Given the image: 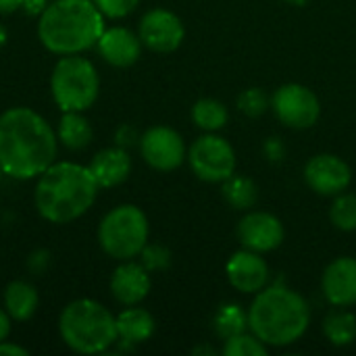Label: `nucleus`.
<instances>
[{
	"mask_svg": "<svg viewBox=\"0 0 356 356\" xmlns=\"http://www.w3.org/2000/svg\"><path fill=\"white\" fill-rule=\"evenodd\" d=\"M56 134L48 121L27 106H13L0 115V167L15 179L44 173L56 159Z\"/></svg>",
	"mask_w": 356,
	"mask_h": 356,
	"instance_id": "obj_1",
	"label": "nucleus"
},
{
	"mask_svg": "<svg viewBox=\"0 0 356 356\" xmlns=\"http://www.w3.org/2000/svg\"><path fill=\"white\" fill-rule=\"evenodd\" d=\"M92 171L77 163H52L35 184L38 213L50 223H69L90 211L98 196Z\"/></svg>",
	"mask_w": 356,
	"mask_h": 356,
	"instance_id": "obj_2",
	"label": "nucleus"
},
{
	"mask_svg": "<svg viewBox=\"0 0 356 356\" xmlns=\"http://www.w3.org/2000/svg\"><path fill=\"white\" fill-rule=\"evenodd\" d=\"M309 325V302L302 294L282 284H273L257 292L248 311V330L273 348L298 342L307 334Z\"/></svg>",
	"mask_w": 356,
	"mask_h": 356,
	"instance_id": "obj_3",
	"label": "nucleus"
},
{
	"mask_svg": "<svg viewBox=\"0 0 356 356\" xmlns=\"http://www.w3.org/2000/svg\"><path fill=\"white\" fill-rule=\"evenodd\" d=\"M104 15L94 0H54L38 19V38L54 54H79L98 44Z\"/></svg>",
	"mask_w": 356,
	"mask_h": 356,
	"instance_id": "obj_4",
	"label": "nucleus"
},
{
	"mask_svg": "<svg viewBox=\"0 0 356 356\" xmlns=\"http://www.w3.org/2000/svg\"><path fill=\"white\" fill-rule=\"evenodd\" d=\"M60 340L79 355H98L117 340V317L92 298L69 302L58 317Z\"/></svg>",
	"mask_w": 356,
	"mask_h": 356,
	"instance_id": "obj_5",
	"label": "nucleus"
},
{
	"mask_svg": "<svg viewBox=\"0 0 356 356\" xmlns=\"http://www.w3.org/2000/svg\"><path fill=\"white\" fill-rule=\"evenodd\" d=\"M50 90L56 106L67 111H88L100 92V77L96 67L77 54H65L52 69Z\"/></svg>",
	"mask_w": 356,
	"mask_h": 356,
	"instance_id": "obj_6",
	"label": "nucleus"
},
{
	"mask_svg": "<svg viewBox=\"0 0 356 356\" xmlns=\"http://www.w3.org/2000/svg\"><path fill=\"white\" fill-rule=\"evenodd\" d=\"M148 219L142 209L121 204L108 211L98 225L100 248L115 261H134L148 244Z\"/></svg>",
	"mask_w": 356,
	"mask_h": 356,
	"instance_id": "obj_7",
	"label": "nucleus"
},
{
	"mask_svg": "<svg viewBox=\"0 0 356 356\" xmlns=\"http://www.w3.org/2000/svg\"><path fill=\"white\" fill-rule=\"evenodd\" d=\"M188 161L198 179L209 184H223L236 173V152L232 144L215 134L194 140L188 152Z\"/></svg>",
	"mask_w": 356,
	"mask_h": 356,
	"instance_id": "obj_8",
	"label": "nucleus"
},
{
	"mask_svg": "<svg viewBox=\"0 0 356 356\" xmlns=\"http://www.w3.org/2000/svg\"><path fill=\"white\" fill-rule=\"evenodd\" d=\"M271 106L277 119L292 129H309L319 121L321 115V104L317 94L300 83L282 86L273 94Z\"/></svg>",
	"mask_w": 356,
	"mask_h": 356,
	"instance_id": "obj_9",
	"label": "nucleus"
},
{
	"mask_svg": "<svg viewBox=\"0 0 356 356\" xmlns=\"http://www.w3.org/2000/svg\"><path fill=\"white\" fill-rule=\"evenodd\" d=\"M140 152H142L144 161L156 171H173L188 156L184 138L175 129L165 127V125L150 127L142 136Z\"/></svg>",
	"mask_w": 356,
	"mask_h": 356,
	"instance_id": "obj_10",
	"label": "nucleus"
},
{
	"mask_svg": "<svg viewBox=\"0 0 356 356\" xmlns=\"http://www.w3.org/2000/svg\"><path fill=\"white\" fill-rule=\"evenodd\" d=\"M140 40L154 52H173L181 46L186 29L181 19L167 8H152L140 21Z\"/></svg>",
	"mask_w": 356,
	"mask_h": 356,
	"instance_id": "obj_11",
	"label": "nucleus"
},
{
	"mask_svg": "<svg viewBox=\"0 0 356 356\" xmlns=\"http://www.w3.org/2000/svg\"><path fill=\"white\" fill-rule=\"evenodd\" d=\"M305 181L319 196H338L350 186L353 171L336 154H315L305 167Z\"/></svg>",
	"mask_w": 356,
	"mask_h": 356,
	"instance_id": "obj_12",
	"label": "nucleus"
},
{
	"mask_svg": "<svg viewBox=\"0 0 356 356\" xmlns=\"http://www.w3.org/2000/svg\"><path fill=\"white\" fill-rule=\"evenodd\" d=\"M284 225L282 221L265 211H254L242 217L238 225V238L244 248L254 252H271L282 246L284 242Z\"/></svg>",
	"mask_w": 356,
	"mask_h": 356,
	"instance_id": "obj_13",
	"label": "nucleus"
},
{
	"mask_svg": "<svg viewBox=\"0 0 356 356\" xmlns=\"http://www.w3.org/2000/svg\"><path fill=\"white\" fill-rule=\"evenodd\" d=\"M225 273L229 284L244 292V294H257L269 284V267L261 252L254 250H238L229 257L225 265Z\"/></svg>",
	"mask_w": 356,
	"mask_h": 356,
	"instance_id": "obj_14",
	"label": "nucleus"
},
{
	"mask_svg": "<svg viewBox=\"0 0 356 356\" xmlns=\"http://www.w3.org/2000/svg\"><path fill=\"white\" fill-rule=\"evenodd\" d=\"M323 296L334 307H353L356 305V259L340 257L327 265L321 280Z\"/></svg>",
	"mask_w": 356,
	"mask_h": 356,
	"instance_id": "obj_15",
	"label": "nucleus"
},
{
	"mask_svg": "<svg viewBox=\"0 0 356 356\" xmlns=\"http://www.w3.org/2000/svg\"><path fill=\"white\" fill-rule=\"evenodd\" d=\"M150 271L142 263L123 261L111 277V294L125 307L140 305L150 292Z\"/></svg>",
	"mask_w": 356,
	"mask_h": 356,
	"instance_id": "obj_16",
	"label": "nucleus"
},
{
	"mask_svg": "<svg viewBox=\"0 0 356 356\" xmlns=\"http://www.w3.org/2000/svg\"><path fill=\"white\" fill-rule=\"evenodd\" d=\"M100 56L113 67H131L142 54V40L127 27L104 29L98 40Z\"/></svg>",
	"mask_w": 356,
	"mask_h": 356,
	"instance_id": "obj_17",
	"label": "nucleus"
},
{
	"mask_svg": "<svg viewBox=\"0 0 356 356\" xmlns=\"http://www.w3.org/2000/svg\"><path fill=\"white\" fill-rule=\"evenodd\" d=\"M88 169L100 188H113L129 177L131 156L123 148H104L92 156Z\"/></svg>",
	"mask_w": 356,
	"mask_h": 356,
	"instance_id": "obj_18",
	"label": "nucleus"
},
{
	"mask_svg": "<svg viewBox=\"0 0 356 356\" xmlns=\"http://www.w3.org/2000/svg\"><path fill=\"white\" fill-rule=\"evenodd\" d=\"M117 334L125 344H142L152 338L154 319L148 311L134 305L117 315Z\"/></svg>",
	"mask_w": 356,
	"mask_h": 356,
	"instance_id": "obj_19",
	"label": "nucleus"
},
{
	"mask_svg": "<svg viewBox=\"0 0 356 356\" xmlns=\"http://www.w3.org/2000/svg\"><path fill=\"white\" fill-rule=\"evenodd\" d=\"M38 292L27 282H10L4 290V311L13 321H27L38 311Z\"/></svg>",
	"mask_w": 356,
	"mask_h": 356,
	"instance_id": "obj_20",
	"label": "nucleus"
},
{
	"mask_svg": "<svg viewBox=\"0 0 356 356\" xmlns=\"http://www.w3.org/2000/svg\"><path fill=\"white\" fill-rule=\"evenodd\" d=\"M56 138L65 148L81 150L92 142V125L79 111H67L58 121Z\"/></svg>",
	"mask_w": 356,
	"mask_h": 356,
	"instance_id": "obj_21",
	"label": "nucleus"
},
{
	"mask_svg": "<svg viewBox=\"0 0 356 356\" xmlns=\"http://www.w3.org/2000/svg\"><path fill=\"white\" fill-rule=\"evenodd\" d=\"M221 194L227 200V204L232 209H238V211H248L259 200V188H257V184L250 177L236 175V173L223 181Z\"/></svg>",
	"mask_w": 356,
	"mask_h": 356,
	"instance_id": "obj_22",
	"label": "nucleus"
},
{
	"mask_svg": "<svg viewBox=\"0 0 356 356\" xmlns=\"http://www.w3.org/2000/svg\"><path fill=\"white\" fill-rule=\"evenodd\" d=\"M323 334L334 346H350L356 340V317L350 311H334L323 321Z\"/></svg>",
	"mask_w": 356,
	"mask_h": 356,
	"instance_id": "obj_23",
	"label": "nucleus"
},
{
	"mask_svg": "<svg viewBox=\"0 0 356 356\" xmlns=\"http://www.w3.org/2000/svg\"><path fill=\"white\" fill-rule=\"evenodd\" d=\"M227 117L229 113L225 104L215 98H200L192 106V121L204 131H219L221 127H225Z\"/></svg>",
	"mask_w": 356,
	"mask_h": 356,
	"instance_id": "obj_24",
	"label": "nucleus"
},
{
	"mask_svg": "<svg viewBox=\"0 0 356 356\" xmlns=\"http://www.w3.org/2000/svg\"><path fill=\"white\" fill-rule=\"evenodd\" d=\"M215 334L223 340L238 336L242 332H248V313H244L238 305H223L219 307L215 319H213Z\"/></svg>",
	"mask_w": 356,
	"mask_h": 356,
	"instance_id": "obj_25",
	"label": "nucleus"
},
{
	"mask_svg": "<svg viewBox=\"0 0 356 356\" xmlns=\"http://www.w3.org/2000/svg\"><path fill=\"white\" fill-rule=\"evenodd\" d=\"M269 353V346L259 340L252 332L246 334H238V336H232L225 340V346H223V355L225 356H265Z\"/></svg>",
	"mask_w": 356,
	"mask_h": 356,
	"instance_id": "obj_26",
	"label": "nucleus"
},
{
	"mask_svg": "<svg viewBox=\"0 0 356 356\" xmlns=\"http://www.w3.org/2000/svg\"><path fill=\"white\" fill-rule=\"evenodd\" d=\"M330 219L334 227L340 232H355L356 229V196L355 194H338L330 209Z\"/></svg>",
	"mask_w": 356,
	"mask_h": 356,
	"instance_id": "obj_27",
	"label": "nucleus"
},
{
	"mask_svg": "<svg viewBox=\"0 0 356 356\" xmlns=\"http://www.w3.org/2000/svg\"><path fill=\"white\" fill-rule=\"evenodd\" d=\"M271 100L261 88H248L238 96V108L248 117H261L269 108Z\"/></svg>",
	"mask_w": 356,
	"mask_h": 356,
	"instance_id": "obj_28",
	"label": "nucleus"
},
{
	"mask_svg": "<svg viewBox=\"0 0 356 356\" xmlns=\"http://www.w3.org/2000/svg\"><path fill=\"white\" fill-rule=\"evenodd\" d=\"M142 257V265L148 269V271H163L169 267L171 263V252L163 246H144V250L140 252Z\"/></svg>",
	"mask_w": 356,
	"mask_h": 356,
	"instance_id": "obj_29",
	"label": "nucleus"
},
{
	"mask_svg": "<svg viewBox=\"0 0 356 356\" xmlns=\"http://www.w3.org/2000/svg\"><path fill=\"white\" fill-rule=\"evenodd\" d=\"M94 4L98 6V10L104 17L121 19V17H127L129 13H134L136 6L140 4V0H94Z\"/></svg>",
	"mask_w": 356,
	"mask_h": 356,
	"instance_id": "obj_30",
	"label": "nucleus"
},
{
	"mask_svg": "<svg viewBox=\"0 0 356 356\" xmlns=\"http://www.w3.org/2000/svg\"><path fill=\"white\" fill-rule=\"evenodd\" d=\"M284 154H286V146L280 138H269L265 142V156L271 161V163H282L284 161Z\"/></svg>",
	"mask_w": 356,
	"mask_h": 356,
	"instance_id": "obj_31",
	"label": "nucleus"
},
{
	"mask_svg": "<svg viewBox=\"0 0 356 356\" xmlns=\"http://www.w3.org/2000/svg\"><path fill=\"white\" fill-rule=\"evenodd\" d=\"M29 353L25 350V348H21V346H17V344H13V342H0V356H27Z\"/></svg>",
	"mask_w": 356,
	"mask_h": 356,
	"instance_id": "obj_32",
	"label": "nucleus"
},
{
	"mask_svg": "<svg viewBox=\"0 0 356 356\" xmlns=\"http://www.w3.org/2000/svg\"><path fill=\"white\" fill-rule=\"evenodd\" d=\"M10 317H8V313L6 311H0V342H4L6 338H8V334H10Z\"/></svg>",
	"mask_w": 356,
	"mask_h": 356,
	"instance_id": "obj_33",
	"label": "nucleus"
},
{
	"mask_svg": "<svg viewBox=\"0 0 356 356\" xmlns=\"http://www.w3.org/2000/svg\"><path fill=\"white\" fill-rule=\"evenodd\" d=\"M23 6V0H0V15H10Z\"/></svg>",
	"mask_w": 356,
	"mask_h": 356,
	"instance_id": "obj_34",
	"label": "nucleus"
},
{
	"mask_svg": "<svg viewBox=\"0 0 356 356\" xmlns=\"http://www.w3.org/2000/svg\"><path fill=\"white\" fill-rule=\"evenodd\" d=\"M27 13H42L46 8V0H23Z\"/></svg>",
	"mask_w": 356,
	"mask_h": 356,
	"instance_id": "obj_35",
	"label": "nucleus"
},
{
	"mask_svg": "<svg viewBox=\"0 0 356 356\" xmlns=\"http://www.w3.org/2000/svg\"><path fill=\"white\" fill-rule=\"evenodd\" d=\"M192 353H194V355H215V350H213L211 346H198V348H194Z\"/></svg>",
	"mask_w": 356,
	"mask_h": 356,
	"instance_id": "obj_36",
	"label": "nucleus"
},
{
	"mask_svg": "<svg viewBox=\"0 0 356 356\" xmlns=\"http://www.w3.org/2000/svg\"><path fill=\"white\" fill-rule=\"evenodd\" d=\"M288 4H292V6H307L311 0H286Z\"/></svg>",
	"mask_w": 356,
	"mask_h": 356,
	"instance_id": "obj_37",
	"label": "nucleus"
},
{
	"mask_svg": "<svg viewBox=\"0 0 356 356\" xmlns=\"http://www.w3.org/2000/svg\"><path fill=\"white\" fill-rule=\"evenodd\" d=\"M4 40H6V31H4V29L0 27V46L4 44Z\"/></svg>",
	"mask_w": 356,
	"mask_h": 356,
	"instance_id": "obj_38",
	"label": "nucleus"
},
{
	"mask_svg": "<svg viewBox=\"0 0 356 356\" xmlns=\"http://www.w3.org/2000/svg\"><path fill=\"white\" fill-rule=\"evenodd\" d=\"M2 175H4V171H2V167H0V181H2Z\"/></svg>",
	"mask_w": 356,
	"mask_h": 356,
	"instance_id": "obj_39",
	"label": "nucleus"
}]
</instances>
